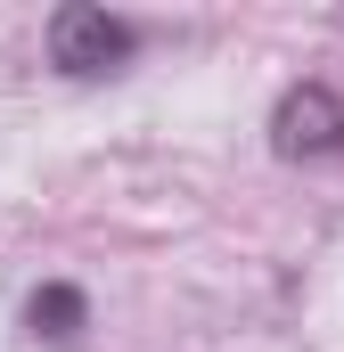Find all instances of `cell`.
I'll return each instance as SVG.
<instances>
[{"instance_id":"1","label":"cell","mask_w":344,"mask_h":352,"mask_svg":"<svg viewBox=\"0 0 344 352\" xmlns=\"http://www.w3.org/2000/svg\"><path fill=\"white\" fill-rule=\"evenodd\" d=\"M41 41H50V66L74 74V82H107V74H123L140 58V25L115 16V8H90V0L50 8V33Z\"/></svg>"},{"instance_id":"2","label":"cell","mask_w":344,"mask_h":352,"mask_svg":"<svg viewBox=\"0 0 344 352\" xmlns=\"http://www.w3.org/2000/svg\"><path fill=\"white\" fill-rule=\"evenodd\" d=\"M270 148L287 164H312V156H344V98L328 82H295L270 107Z\"/></svg>"},{"instance_id":"3","label":"cell","mask_w":344,"mask_h":352,"mask_svg":"<svg viewBox=\"0 0 344 352\" xmlns=\"http://www.w3.org/2000/svg\"><path fill=\"white\" fill-rule=\"evenodd\" d=\"M25 320H33V336H50V344H74V336L90 328V303H83V287L50 278V287H33V295H25Z\"/></svg>"}]
</instances>
